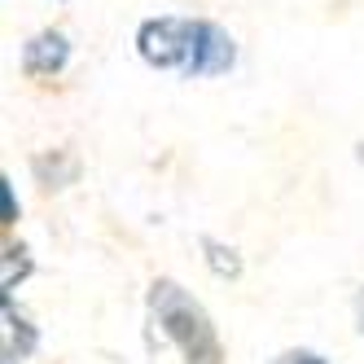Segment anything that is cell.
I'll use <instances>...</instances> for the list:
<instances>
[{
  "instance_id": "277c9868",
  "label": "cell",
  "mask_w": 364,
  "mask_h": 364,
  "mask_svg": "<svg viewBox=\"0 0 364 364\" xmlns=\"http://www.w3.org/2000/svg\"><path fill=\"white\" fill-rule=\"evenodd\" d=\"M202 246H206V255H211V268H215L220 277H237V272H242V259L232 255L228 246H220V242H211V237H206Z\"/></svg>"
},
{
  "instance_id": "52a82bcc",
  "label": "cell",
  "mask_w": 364,
  "mask_h": 364,
  "mask_svg": "<svg viewBox=\"0 0 364 364\" xmlns=\"http://www.w3.org/2000/svg\"><path fill=\"white\" fill-rule=\"evenodd\" d=\"M5 224H14V189H9V180H5Z\"/></svg>"
},
{
  "instance_id": "5b68a950",
  "label": "cell",
  "mask_w": 364,
  "mask_h": 364,
  "mask_svg": "<svg viewBox=\"0 0 364 364\" xmlns=\"http://www.w3.org/2000/svg\"><path fill=\"white\" fill-rule=\"evenodd\" d=\"M14 268H18V277H27V268H31V259H27V250H22V246H9L5 250V290H14Z\"/></svg>"
},
{
  "instance_id": "3957f363",
  "label": "cell",
  "mask_w": 364,
  "mask_h": 364,
  "mask_svg": "<svg viewBox=\"0 0 364 364\" xmlns=\"http://www.w3.org/2000/svg\"><path fill=\"white\" fill-rule=\"evenodd\" d=\"M70 58V44L62 31H40L27 48H22V70L31 75V80H48V75H58Z\"/></svg>"
},
{
  "instance_id": "8992f818",
  "label": "cell",
  "mask_w": 364,
  "mask_h": 364,
  "mask_svg": "<svg viewBox=\"0 0 364 364\" xmlns=\"http://www.w3.org/2000/svg\"><path fill=\"white\" fill-rule=\"evenodd\" d=\"M272 364H325L316 351H285V355H277Z\"/></svg>"
},
{
  "instance_id": "7a4b0ae2",
  "label": "cell",
  "mask_w": 364,
  "mask_h": 364,
  "mask_svg": "<svg viewBox=\"0 0 364 364\" xmlns=\"http://www.w3.org/2000/svg\"><path fill=\"white\" fill-rule=\"evenodd\" d=\"M149 311H154V321L163 325V333L180 347L185 364H220L224 360L211 316H206L202 303H193L176 281H159V285H154Z\"/></svg>"
},
{
  "instance_id": "ba28073f",
  "label": "cell",
  "mask_w": 364,
  "mask_h": 364,
  "mask_svg": "<svg viewBox=\"0 0 364 364\" xmlns=\"http://www.w3.org/2000/svg\"><path fill=\"white\" fill-rule=\"evenodd\" d=\"M355 321H360V333H364V290L355 294Z\"/></svg>"
},
{
  "instance_id": "6da1fadb",
  "label": "cell",
  "mask_w": 364,
  "mask_h": 364,
  "mask_svg": "<svg viewBox=\"0 0 364 364\" xmlns=\"http://www.w3.org/2000/svg\"><path fill=\"white\" fill-rule=\"evenodd\" d=\"M136 48L149 66L163 70H185L193 75H220L232 66L237 48H232L228 31H220L215 22H193V18H154L141 27Z\"/></svg>"
}]
</instances>
